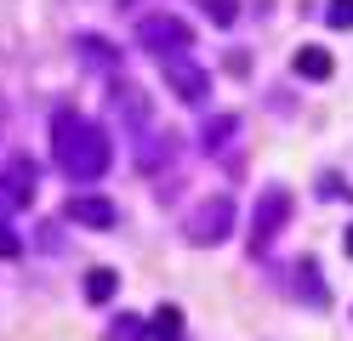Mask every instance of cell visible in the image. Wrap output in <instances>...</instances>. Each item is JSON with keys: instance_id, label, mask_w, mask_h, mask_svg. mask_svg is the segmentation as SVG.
I'll return each mask as SVG.
<instances>
[{"instance_id": "1", "label": "cell", "mask_w": 353, "mask_h": 341, "mask_svg": "<svg viewBox=\"0 0 353 341\" xmlns=\"http://www.w3.org/2000/svg\"><path fill=\"white\" fill-rule=\"evenodd\" d=\"M52 165L69 176V182H103L108 165H114V143L97 120H85L74 108H57L52 114Z\"/></svg>"}, {"instance_id": "2", "label": "cell", "mask_w": 353, "mask_h": 341, "mask_svg": "<svg viewBox=\"0 0 353 341\" xmlns=\"http://www.w3.org/2000/svg\"><path fill=\"white\" fill-rule=\"evenodd\" d=\"M137 45L154 57H188L194 52V29H188V17H176V12H148L137 17Z\"/></svg>"}, {"instance_id": "3", "label": "cell", "mask_w": 353, "mask_h": 341, "mask_svg": "<svg viewBox=\"0 0 353 341\" xmlns=\"http://www.w3.org/2000/svg\"><path fill=\"white\" fill-rule=\"evenodd\" d=\"M234 222H239L234 194H211V199H200V205L188 211L183 239H188V245H200V250H211V245H223V239L234 234Z\"/></svg>"}, {"instance_id": "4", "label": "cell", "mask_w": 353, "mask_h": 341, "mask_svg": "<svg viewBox=\"0 0 353 341\" xmlns=\"http://www.w3.org/2000/svg\"><path fill=\"white\" fill-rule=\"evenodd\" d=\"M160 74H165V85H171L188 108H205V97H211V74H205L194 57H165V63H160Z\"/></svg>"}, {"instance_id": "5", "label": "cell", "mask_w": 353, "mask_h": 341, "mask_svg": "<svg viewBox=\"0 0 353 341\" xmlns=\"http://www.w3.org/2000/svg\"><path fill=\"white\" fill-rule=\"evenodd\" d=\"M291 222V188H262V199H256V222H251V250H268V239L279 234V227Z\"/></svg>"}, {"instance_id": "6", "label": "cell", "mask_w": 353, "mask_h": 341, "mask_svg": "<svg viewBox=\"0 0 353 341\" xmlns=\"http://www.w3.org/2000/svg\"><path fill=\"white\" fill-rule=\"evenodd\" d=\"M69 222H80V227H114L120 222V205L103 199V194H74L69 199Z\"/></svg>"}, {"instance_id": "7", "label": "cell", "mask_w": 353, "mask_h": 341, "mask_svg": "<svg viewBox=\"0 0 353 341\" xmlns=\"http://www.w3.org/2000/svg\"><path fill=\"white\" fill-rule=\"evenodd\" d=\"M291 68L302 80H330L336 74V57L325 52V45H296V57H291Z\"/></svg>"}, {"instance_id": "8", "label": "cell", "mask_w": 353, "mask_h": 341, "mask_svg": "<svg viewBox=\"0 0 353 341\" xmlns=\"http://www.w3.org/2000/svg\"><path fill=\"white\" fill-rule=\"evenodd\" d=\"M291 290L302 296L307 307H325V302H330V285H319V262H314V256L296 262V285H291Z\"/></svg>"}, {"instance_id": "9", "label": "cell", "mask_w": 353, "mask_h": 341, "mask_svg": "<svg viewBox=\"0 0 353 341\" xmlns=\"http://www.w3.org/2000/svg\"><path fill=\"white\" fill-rule=\"evenodd\" d=\"M148 335H154V341H183V307H176V302H160L154 318H148Z\"/></svg>"}, {"instance_id": "10", "label": "cell", "mask_w": 353, "mask_h": 341, "mask_svg": "<svg viewBox=\"0 0 353 341\" xmlns=\"http://www.w3.org/2000/svg\"><path fill=\"white\" fill-rule=\"evenodd\" d=\"M228 136H239V114H211L205 131H200V148L216 154V148H228Z\"/></svg>"}, {"instance_id": "11", "label": "cell", "mask_w": 353, "mask_h": 341, "mask_svg": "<svg viewBox=\"0 0 353 341\" xmlns=\"http://www.w3.org/2000/svg\"><path fill=\"white\" fill-rule=\"evenodd\" d=\"M114 290H120V273L114 267H92V273H85V302H92V307L114 302Z\"/></svg>"}, {"instance_id": "12", "label": "cell", "mask_w": 353, "mask_h": 341, "mask_svg": "<svg viewBox=\"0 0 353 341\" xmlns=\"http://www.w3.org/2000/svg\"><path fill=\"white\" fill-rule=\"evenodd\" d=\"M80 52H85V63H92V68H114V63H120V57H114V45L97 40V34H80Z\"/></svg>"}, {"instance_id": "13", "label": "cell", "mask_w": 353, "mask_h": 341, "mask_svg": "<svg viewBox=\"0 0 353 341\" xmlns=\"http://www.w3.org/2000/svg\"><path fill=\"white\" fill-rule=\"evenodd\" d=\"M114 341H148V324H143L137 313H120L114 318Z\"/></svg>"}, {"instance_id": "14", "label": "cell", "mask_w": 353, "mask_h": 341, "mask_svg": "<svg viewBox=\"0 0 353 341\" xmlns=\"http://www.w3.org/2000/svg\"><path fill=\"white\" fill-rule=\"evenodd\" d=\"M325 23L330 29H353V0H325Z\"/></svg>"}, {"instance_id": "15", "label": "cell", "mask_w": 353, "mask_h": 341, "mask_svg": "<svg viewBox=\"0 0 353 341\" xmlns=\"http://www.w3.org/2000/svg\"><path fill=\"white\" fill-rule=\"evenodd\" d=\"M205 17H211V23H223V29H228V23L239 17V0H205Z\"/></svg>"}, {"instance_id": "16", "label": "cell", "mask_w": 353, "mask_h": 341, "mask_svg": "<svg viewBox=\"0 0 353 341\" xmlns=\"http://www.w3.org/2000/svg\"><path fill=\"white\" fill-rule=\"evenodd\" d=\"M23 250V239H17V227H12V216L0 211V256H17Z\"/></svg>"}, {"instance_id": "17", "label": "cell", "mask_w": 353, "mask_h": 341, "mask_svg": "<svg viewBox=\"0 0 353 341\" xmlns=\"http://www.w3.org/2000/svg\"><path fill=\"white\" fill-rule=\"evenodd\" d=\"M342 245H347V256H353V227H347V234H342Z\"/></svg>"}]
</instances>
